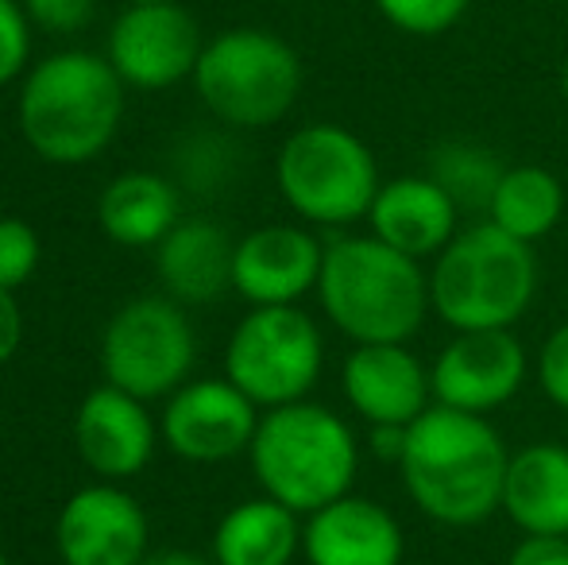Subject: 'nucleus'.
<instances>
[{
    "label": "nucleus",
    "mask_w": 568,
    "mask_h": 565,
    "mask_svg": "<svg viewBox=\"0 0 568 565\" xmlns=\"http://www.w3.org/2000/svg\"><path fill=\"white\" fill-rule=\"evenodd\" d=\"M510 453L495 426L479 415L434 407L406 426L398 461L414 507L442 527H476L503 507Z\"/></svg>",
    "instance_id": "1"
},
{
    "label": "nucleus",
    "mask_w": 568,
    "mask_h": 565,
    "mask_svg": "<svg viewBox=\"0 0 568 565\" xmlns=\"http://www.w3.org/2000/svg\"><path fill=\"white\" fill-rule=\"evenodd\" d=\"M20 132L43 163L82 167L116 140L124 82L105 54L59 51L23 74Z\"/></svg>",
    "instance_id": "2"
},
{
    "label": "nucleus",
    "mask_w": 568,
    "mask_h": 565,
    "mask_svg": "<svg viewBox=\"0 0 568 565\" xmlns=\"http://www.w3.org/2000/svg\"><path fill=\"white\" fill-rule=\"evenodd\" d=\"M317 299L325 317L356 345H406L434 310L418 260L379 236L333 241L325 249Z\"/></svg>",
    "instance_id": "3"
},
{
    "label": "nucleus",
    "mask_w": 568,
    "mask_h": 565,
    "mask_svg": "<svg viewBox=\"0 0 568 565\" xmlns=\"http://www.w3.org/2000/svg\"><path fill=\"white\" fill-rule=\"evenodd\" d=\"M247 461L263 496L298 515H314L352 492L359 442L337 411L302 400L260 415Z\"/></svg>",
    "instance_id": "4"
},
{
    "label": "nucleus",
    "mask_w": 568,
    "mask_h": 565,
    "mask_svg": "<svg viewBox=\"0 0 568 565\" xmlns=\"http://www.w3.org/2000/svg\"><path fill=\"white\" fill-rule=\"evenodd\" d=\"M534 291H538L534 244L515 241L491 221L460 229L429 272V302L456 333L510 330L530 310Z\"/></svg>",
    "instance_id": "5"
},
{
    "label": "nucleus",
    "mask_w": 568,
    "mask_h": 565,
    "mask_svg": "<svg viewBox=\"0 0 568 565\" xmlns=\"http://www.w3.org/2000/svg\"><path fill=\"white\" fill-rule=\"evenodd\" d=\"M190 82L221 124L260 132L294 109L302 93V59L267 28H229L205 43Z\"/></svg>",
    "instance_id": "6"
},
{
    "label": "nucleus",
    "mask_w": 568,
    "mask_h": 565,
    "mask_svg": "<svg viewBox=\"0 0 568 565\" xmlns=\"http://www.w3.org/2000/svg\"><path fill=\"white\" fill-rule=\"evenodd\" d=\"M275 182L283 202L302 221L344 229L367 218L379 194V163L372 148L344 124H306L278 148Z\"/></svg>",
    "instance_id": "7"
},
{
    "label": "nucleus",
    "mask_w": 568,
    "mask_h": 565,
    "mask_svg": "<svg viewBox=\"0 0 568 565\" xmlns=\"http://www.w3.org/2000/svg\"><path fill=\"white\" fill-rule=\"evenodd\" d=\"M322 330L298 306H252L225 345V380L263 411L306 400L322 380Z\"/></svg>",
    "instance_id": "8"
},
{
    "label": "nucleus",
    "mask_w": 568,
    "mask_h": 565,
    "mask_svg": "<svg viewBox=\"0 0 568 565\" xmlns=\"http://www.w3.org/2000/svg\"><path fill=\"white\" fill-rule=\"evenodd\" d=\"M197 361V333L182 302L143 294L109 317L101 333V376L135 400H171Z\"/></svg>",
    "instance_id": "9"
},
{
    "label": "nucleus",
    "mask_w": 568,
    "mask_h": 565,
    "mask_svg": "<svg viewBox=\"0 0 568 565\" xmlns=\"http://www.w3.org/2000/svg\"><path fill=\"white\" fill-rule=\"evenodd\" d=\"M202 51V28L182 4H128L105 43L120 82L151 93L194 78Z\"/></svg>",
    "instance_id": "10"
},
{
    "label": "nucleus",
    "mask_w": 568,
    "mask_h": 565,
    "mask_svg": "<svg viewBox=\"0 0 568 565\" xmlns=\"http://www.w3.org/2000/svg\"><path fill=\"white\" fill-rule=\"evenodd\" d=\"M260 407L232 380H190L166 400L159 437L182 461L221 465L252 450Z\"/></svg>",
    "instance_id": "11"
},
{
    "label": "nucleus",
    "mask_w": 568,
    "mask_h": 565,
    "mask_svg": "<svg viewBox=\"0 0 568 565\" xmlns=\"http://www.w3.org/2000/svg\"><path fill=\"white\" fill-rule=\"evenodd\" d=\"M526 369V349L510 330L456 333L429 369L434 403L487 418L523 392Z\"/></svg>",
    "instance_id": "12"
},
{
    "label": "nucleus",
    "mask_w": 568,
    "mask_h": 565,
    "mask_svg": "<svg viewBox=\"0 0 568 565\" xmlns=\"http://www.w3.org/2000/svg\"><path fill=\"white\" fill-rule=\"evenodd\" d=\"M62 565H140L148 558V512L120 484L78 488L54 519Z\"/></svg>",
    "instance_id": "13"
},
{
    "label": "nucleus",
    "mask_w": 568,
    "mask_h": 565,
    "mask_svg": "<svg viewBox=\"0 0 568 565\" xmlns=\"http://www.w3.org/2000/svg\"><path fill=\"white\" fill-rule=\"evenodd\" d=\"M159 442L163 437L148 403L113 384L93 387L74 411V450L98 481L124 484L140 476Z\"/></svg>",
    "instance_id": "14"
},
{
    "label": "nucleus",
    "mask_w": 568,
    "mask_h": 565,
    "mask_svg": "<svg viewBox=\"0 0 568 565\" xmlns=\"http://www.w3.org/2000/svg\"><path fill=\"white\" fill-rule=\"evenodd\" d=\"M325 249L302 225H263L236 241L232 291L252 306H298L317 291Z\"/></svg>",
    "instance_id": "15"
},
{
    "label": "nucleus",
    "mask_w": 568,
    "mask_h": 565,
    "mask_svg": "<svg viewBox=\"0 0 568 565\" xmlns=\"http://www.w3.org/2000/svg\"><path fill=\"white\" fill-rule=\"evenodd\" d=\"M341 392L372 426H410L434 407L429 369L406 345H356L341 369Z\"/></svg>",
    "instance_id": "16"
},
{
    "label": "nucleus",
    "mask_w": 568,
    "mask_h": 565,
    "mask_svg": "<svg viewBox=\"0 0 568 565\" xmlns=\"http://www.w3.org/2000/svg\"><path fill=\"white\" fill-rule=\"evenodd\" d=\"M406 535L398 519L367 496H341L302 523L310 565H403Z\"/></svg>",
    "instance_id": "17"
},
{
    "label": "nucleus",
    "mask_w": 568,
    "mask_h": 565,
    "mask_svg": "<svg viewBox=\"0 0 568 565\" xmlns=\"http://www.w3.org/2000/svg\"><path fill=\"white\" fill-rule=\"evenodd\" d=\"M372 236L410 260L442 256L445 244L460 233V210L429 174H403L379 186L367 213Z\"/></svg>",
    "instance_id": "18"
},
{
    "label": "nucleus",
    "mask_w": 568,
    "mask_h": 565,
    "mask_svg": "<svg viewBox=\"0 0 568 565\" xmlns=\"http://www.w3.org/2000/svg\"><path fill=\"white\" fill-rule=\"evenodd\" d=\"M236 241L205 218L179 221L155 249V272L174 302H213L232 291Z\"/></svg>",
    "instance_id": "19"
},
{
    "label": "nucleus",
    "mask_w": 568,
    "mask_h": 565,
    "mask_svg": "<svg viewBox=\"0 0 568 565\" xmlns=\"http://www.w3.org/2000/svg\"><path fill=\"white\" fill-rule=\"evenodd\" d=\"M503 512L523 535L568 538V450L557 442L526 445L510 457Z\"/></svg>",
    "instance_id": "20"
},
{
    "label": "nucleus",
    "mask_w": 568,
    "mask_h": 565,
    "mask_svg": "<svg viewBox=\"0 0 568 565\" xmlns=\"http://www.w3.org/2000/svg\"><path fill=\"white\" fill-rule=\"evenodd\" d=\"M179 190L155 171L116 174L98 202V221L120 249H159L179 225Z\"/></svg>",
    "instance_id": "21"
},
{
    "label": "nucleus",
    "mask_w": 568,
    "mask_h": 565,
    "mask_svg": "<svg viewBox=\"0 0 568 565\" xmlns=\"http://www.w3.org/2000/svg\"><path fill=\"white\" fill-rule=\"evenodd\" d=\"M302 554L298 512L260 496L229 507L213 531L217 565H291Z\"/></svg>",
    "instance_id": "22"
},
{
    "label": "nucleus",
    "mask_w": 568,
    "mask_h": 565,
    "mask_svg": "<svg viewBox=\"0 0 568 565\" xmlns=\"http://www.w3.org/2000/svg\"><path fill=\"white\" fill-rule=\"evenodd\" d=\"M565 218V186L546 167H507L487 205V221L523 244L549 236Z\"/></svg>",
    "instance_id": "23"
},
{
    "label": "nucleus",
    "mask_w": 568,
    "mask_h": 565,
    "mask_svg": "<svg viewBox=\"0 0 568 565\" xmlns=\"http://www.w3.org/2000/svg\"><path fill=\"white\" fill-rule=\"evenodd\" d=\"M426 174L445 190V194L456 202L460 213H487L495 198V186L507 174L503 159L495 155L484 143H468V140H453L442 143V148L429 151V167Z\"/></svg>",
    "instance_id": "24"
},
{
    "label": "nucleus",
    "mask_w": 568,
    "mask_h": 565,
    "mask_svg": "<svg viewBox=\"0 0 568 565\" xmlns=\"http://www.w3.org/2000/svg\"><path fill=\"white\" fill-rule=\"evenodd\" d=\"M379 16L398 28L403 36L414 39H434L453 31L456 23L468 16L471 0H372Z\"/></svg>",
    "instance_id": "25"
},
{
    "label": "nucleus",
    "mask_w": 568,
    "mask_h": 565,
    "mask_svg": "<svg viewBox=\"0 0 568 565\" xmlns=\"http://www.w3.org/2000/svg\"><path fill=\"white\" fill-rule=\"evenodd\" d=\"M39 256H43V244L36 229L20 218H0V286L20 291L36 275Z\"/></svg>",
    "instance_id": "26"
},
{
    "label": "nucleus",
    "mask_w": 568,
    "mask_h": 565,
    "mask_svg": "<svg viewBox=\"0 0 568 565\" xmlns=\"http://www.w3.org/2000/svg\"><path fill=\"white\" fill-rule=\"evenodd\" d=\"M31 59V20L20 0H0V85L23 78Z\"/></svg>",
    "instance_id": "27"
},
{
    "label": "nucleus",
    "mask_w": 568,
    "mask_h": 565,
    "mask_svg": "<svg viewBox=\"0 0 568 565\" xmlns=\"http://www.w3.org/2000/svg\"><path fill=\"white\" fill-rule=\"evenodd\" d=\"M31 28L47 36H78L93 20L98 0H20Z\"/></svg>",
    "instance_id": "28"
},
{
    "label": "nucleus",
    "mask_w": 568,
    "mask_h": 565,
    "mask_svg": "<svg viewBox=\"0 0 568 565\" xmlns=\"http://www.w3.org/2000/svg\"><path fill=\"white\" fill-rule=\"evenodd\" d=\"M538 384L554 407L568 411V322L557 325L538 353Z\"/></svg>",
    "instance_id": "29"
},
{
    "label": "nucleus",
    "mask_w": 568,
    "mask_h": 565,
    "mask_svg": "<svg viewBox=\"0 0 568 565\" xmlns=\"http://www.w3.org/2000/svg\"><path fill=\"white\" fill-rule=\"evenodd\" d=\"M507 565H568L565 535H523V543L510 551Z\"/></svg>",
    "instance_id": "30"
},
{
    "label": "nucleus",
    "mask_w": 568,
    "mask_h": 565,
    "mask_svg": "<svg viewBox=\"0 0 568 565\" xmlns=\"http://www.w3.org/2000/svg\"><path fill=\"white\" fill-rule=\"evenodd\" d=\"M23 345V310L16 302V291L0 286V364H8Z\"/></svg>",
    "instance_id": "31"
},
{
    "label": "nucleus",
    "mask_w": 568,
    "mask_h": 565,
    "mask_svg": "<svg viewBox=\"0 0 568 565\" xmlns=\"http://www.w3.org/2000/svg\"><path fill=\"white\" fill-rule=\"evenodd\" d=\"M406 450V426H372V453H379L383 461L398 468Z\"/></svg>",
    "instance_id": "32"
},
{
    "label": "nucleus",
    "mask_w": 568,
    "mask_h": 565,
    "mask_svg": "<svg viewBox=\"0 0 568 565\" xmlns=\"http://www.w3.org/2000/svg\"><path fill=\"white\" fill-rule=\"evenodd\" d=\"M140 565H217L213 558H202L194 551H163V554H148Z\"/></svg>",
    "instance_id": "33"
},
{
    "label": "nucleus",
    "mask_w": 568,
    "mask_h": 565,
    "mask_svg": "<svg viewBox=\"0 0 568 565\" xmlns=\"http://www.w3.org/2000/svg\"><path fill=\"white\" fill-rule=\"evenodd\" d=\"M128 4H182V0H128Z\"/></svg>",
    "instance_id": "34"
},
{
    "label": "nucleus",
    "mask_w": 568,
    "mask_h": 565,
    "mask_svg": "<svg viewBox=\"0 0 568 565\" xmlns=\"http://www.w3.org/2000/svg\"><path fill=\"white\" fill-rule=\"evenodd\" d=\"M561 93H565V105H568V62H565V74H561Z\"/></svg>",
    "instance_id": "35"
},
{
    "label": "nucleus",
    "mask_w": 568,
    "mask_h": 565,
    "mask_svg": "<svg viewBox=\"0 0 568 565\" xmlns=\"http://www.w3.org/2000/svg\"><path fill=\"white\" fill-rule=\"evenodd\" d=\"M0 565H8V554L4 551H0Z\"/></svg>",
    "instance_id": "36"
}]
</instances>
